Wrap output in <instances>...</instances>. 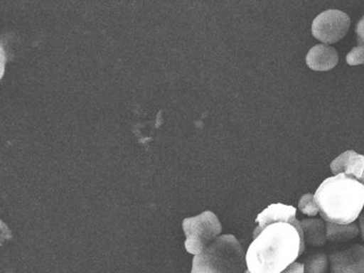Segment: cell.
<instances>
[{
	"instance_id": "obj_17",
	"label": "cell",
	"mask_w": 364,
	"mask_h": 273,
	"mask_svg": "<svg viewBox=\"0 0 364 273\" xmlns=\"http://www.w3.org/2000/svg\"><path fill=\"white\" fill-rule=\"evenodd\" d=\"M360 228H361L362 239L364 240V213L360 217Z\"/></svg>"
},
{
	"instance_id": "obj_14",
	"label": "cell",
	"mask_w": 364,
	"mask_h": 273,
	"mask_svg": "<svg viewBox=\"0 0 364 273\" xmlns=\"http://www.w3.org/2000/svg\"><path fill=\"white\" fill-rule=\"evenodd\" d=\"M346 62L349 65H360L364 64V45L358 44L353 47L346 55Z\"/></svg>"
},
{
	"instance_id": "obj_8",
	"label": "cell",
	"mask_w": 364,
	"mask_h": 273,
	"mask_svg": "<svg viewBox=\"0 0 364 273\" xmlns=\"http://www.w3.org/2000/svg\"><path fill=\"white\" fill-rule=\"evenodd\" d=\"M295 207L289 206V205L281 204H272L264 209L261 213L257 215L255 222L257 223V228H255L253 232V236L259 234L262 230L269 225V224L279 223V222H289V223H294L297 221L296 218Z\"/></svg>"
},
{
	"instance_id": "obj_13",
	"label": "cell",
	"mask_w": 364,
	"mask_h": 273,
	"mask_svg": "<svg viewBox=\"0 0 364 273\" xmlns=\"http://www.w3.org/2000/svg\"><path fill=\"white\" fill-rule=\"evenodd\" d=\"M298 208L304 215L315 217L319 213V208L315 202L314 194L306 193L301 196L299 203H298Z\"/></svg>"
},
{
	"instance_id": "obj_16",
	"label": "cell",
	"mask_w": 364,
	"mask_h": 273,
	"mask_svg": "<svg viewBox=\"0 0 364 273\" xmlns=\"http://www.w3.org/2000/svg\"><path fill=\"white\" fill-rule=\"evenodd\" d=\"M282 273H304V264L298 262H293Z\"/></svg>"
},
{
	"instance_id": "obj_6",
	"label": "cell",
	"mask_w": 364,
	"mask_h": 273,
	"mask_svg": "<svg viewBox=\"0 0 364 273\" xmlns=\"http://www.w3.org/2000/svg\"><path fill=\"white\" fill-rule=\"evenodd\" d=\"M330 273H364V245H355L332 254Z\"/></svg>"
},
{
	"instance_id": "obj_18",
	"label": "cell",
	"mask_w": 364,
	"mask_h": 273,
	"mask_svg": "<svg viewBox=\"0 0 364 273\" xmlns=\"http://www.w3.org/2000/svg\"><path fill=\"white\" fill-rule=\"evenodd\" d=\"M245 273H250L248 270L245 271Z\"/></svg>"
},
{
	"instance_id": "obj_11",
	"label": "cell",
	"mask_w": 364,
	"mask_h": 273,
	"mask_svg": "<svg viewBox=\"0 0 364 273\" xmlns=\"http://www.w3.org/2000/svg\"><path fill=\"white\" fill-rule=\"evenodd\" d=\"M326 232H327V239L330 241H343L350 240L355 238L359 234V228L355 223L348 224V225H340V224L326 223Z\"/></svg>"
},
{
	"instance_id": "obj_12",
	"label": "cell",
	"mask_w": 364,
	"mask_h": 273,
	"mask_svg": "<svg viewBox=\"0 0 364 273\" xmlns=\"http://www.w3.org/2000/svg\"><path fill=\"white\" fill-rule=\"evenodd\" d=\"M328 258L323 253H317L306 258L304 273H327Z\"/></svg>"
},
{
	"instance_id": "obj_4",
	"label": "cell",
	"mask_w": 364,
	"mask_h": 273,
	"mask_svg": "<svg viewBox=\"0 0 364 273\" xmlns=\"http://www.w3.org/2000/svg\"><path fill=\"white\" fill-rule=\"evenodd\" d=\"M183 230L186 235V247L188 253L199 255L206 247L214 242L221 230L220 221L212 211H204L197 217L186 218L183 221Z\"/></svg>"
},
{
	"instance_id": "obj_7",
	"label": "cell",
	"mask_w": 364,
	"mask_h": 273,
	"mask_svg": "<svg viewBox=\"0 0 364 273\" xmlns=\"http://www.w3.org/2000/svg\"><path fill=\"white\" fill-rule=\"evenodd\" d=\"M330 170L334 175H349L364 183V156L355 151H344L330 164Z\"/></svg>"
},
{
	"instance_id": "obj_1",
	"label": "cell",
	"mask_w": 364,
	"mask_h": 273,
	"mask_svg": "<svg viewBox=\"0 0 364 273\" xmlns=\"http://www.w3.org/2000/svg\"><path fill=\"white\" fill-rule=\"evenodd\" d=\"M304 232L299 220L269 224L253 236L246 253L250 273H282L304 253Z\"/></svg>"
},
{
	"instance_id": "obj_2",
	"label": "cell",
	"mask_w": 364,
	"mask_h": 273,
	"mask_svg": "<svg viewBox=\"0 0 364 273\" xmlns=\"http://www.w3.org/2000/svg\"><path fill=\"white\" fill-rule=\"evenodd\" d=\"M319 213L330 223H355L364 207V183L346 174L328 177L314 194Z\"/></svg>"
},
{
	"instance_id": "obj_10",
	"label": "cell",
	"mask_w": 364,
	"mask_h": 273,
	"mask_svg": "<svg viewBox=\"0 0 364 273\" xmlns=\"http://www.w3.org/2000/svg\"><path fill=\"white\" fill-rule=\"evenodd\" d=\"M304 232V243L313 247H323L327 240L326 224L321 219H304L300 221Z\"/></svg>"
},
{
	"instance_id": "obj_5",
	"label": "cell",
	"mask_w": 364,
	"mask_h": 273,
	"mask_svg": "<svg viewBox=\"0 0 364 273\" xmlns=\"http://www.w3.org/2000/svg\"><path fill=\"white\" fill-rule=\"evenodd\" d=\"M350 27V17L340 10H327L315 17L312 34L323 44H333L342 40Z\"/></svg>"
},
{
	"instance_id": "obj_15",
	"label": "cell",
	"mask_w": 364,
	"mask_h": 273,
	"mask_svg": "<svg viewBox=\"0 0 364 273\" xmlns=\"http://www.w3.org/2000/svg\"><path fill=\"white\" fill-rule=\"evenodd\" d=\"M355 33H357L358 44L364 45V16L358 23Z\"/></svg>"
},
{
	"instance_id": "obj_9",
	"label": "cell",
	"mask_w": 364,
	"mask_h": 273,
	"mask_svg": "<svg viewBox=\"0 0 364 273\" xmlns=\"http://www.w3.org/2000/svg\"><path fill=\"white\" fill-rule=\"evenodd\" d=\"M306 62L311 70L326 72L336 68L338 64V51L330 45H315L309 50Z\"/></svg>"
},
{
	"instance_id": "obj_3",
	"label": "cell",
	"mask_w": 364,
	"mask_h": 273,
	"mask_svg": "<svg viewBox=\"0 0 364 273\" xmlns=\"http://www.w3.org/2000/svg\"><path fill=\"white\" fill-rule=\"evenodd\" d=\"M246 255L233 235H223L193 260L191 273H245Z\"/></svg>"
}]
</instances>
